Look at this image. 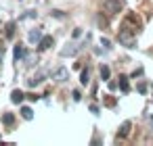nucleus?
Segmentation results:
<instances>
[{"mask_svg": "<svg viewBox=\"0 0 153 146\" xmlns=\"http://www.w3.org/2000/svg\"><path fill=\"white\" fill-rule=\"evenodd\" d=\"M51 77H53L55 81L63 84V81H67V79H69V71H67L65 67H57V69H53V71H51Z\"/></svg>", "mask_w": 153, "mask_h": 146, "instance_id": "3", "label": "nucleus"}, {"mask_svg": "<svg viewBox=\"0 0 153 146\" xmlns=\"http://www.w3.org/2000/svg\"><path fill=\"white\" fill-rule=\"evenodd\" d=\"M101 44H103V46H105V48H107V50H109V48H111V42H109V40H107V38H103V40H101Z\"/></svg>", "mask_w": 153, "mask_h": 146, "instance_id": "18", "label": "nucleus"}, {"mask_svg": "<svg viewBox=\"0 0 153 146\" xmlns=\"http://www.w3.org/2000/svg\"><path fill=\"white\" fill-rule=\"evenodd\" d=\"M80 81H82L84 86L90 81V73H88V69H84V71H82V75H80Z\"/></svg>", "mask_w": 153, "mask_h": 146, "instance_id": "16", "label": "nucleus"}, {"mask_svg": "<svg viewBox=\"0 0 153 146\" xmlns=\"http://www.w3.org/2000/svg\"><path fill=\"white\" fill-rule=\"evenodd\" d=\"M15 27H17V23H13V21H11V23L7 25V38H9V40H11V38L15 36Z\"/></svg>", "mask_w": 153, "mask_h": 146, "instance_id": "15", "label": "nucleus"}, {"mask_svg": "<svg viewBox=\"0 0 153 146\" xmlns=\"http://www.w3.org/2000/svg\"><path fill=\"white\" fill-rule=\"evenodd\" d=\"M2 123L11 127V125L15 123V117H13V113H4V115H2Z\"/></svg>", "mask_w": 153, "mask_h": 146, "instance_id": "13", "label": "nucleus"}, {"mask_svg": "<svg viewBox=\"0 0 153 146\" xmlns=\"http://www.w3.org/2000/svg\"><path fill=\"white\" fill-rule=\"evenodd\" d=\"M34 17H36V13H34V11H27V13H25L23 17H19V21H25V19H34Z\"/></svg>", "mask_w": 153, "mask_h": 146, "instance_id": "17", "label": "nucleus"}, {"mask_svg": "<svg viewBox=\"0 0 153 146\" xmlns=\"http://www.w3.org/2000/svg\"><path fill=\"white\" fill-rule=\"evenodd\" d=\"M42 79H44V75H42V73H38V75H34V77H30V79H27V86H32V88H34V86H38V84H42Z\"/></svg>", "mask_w": 153, "mask_h": 146, "instance_id": "11", "label": "nucleus"}, {"mask_svg": "<svg viewBox=\"0 0 153 146\" xmlns=\"http://www.w3.org/2000/svg\"><path fill=\"white\" fill-rule=\"evenodd\" d=\"M23 98H25V94H23L21 90H13V92H11V102H13V104H21Z\"/></svg>", "mask_w": 153, "mask_h": 146, "instance_id": "6", "label": "nucleus"}, {"mask_svg": "<svg viewBox=\"0 0 153 146\" xmlns=\"http://www.w3.org/2000/svg\"><path fill=\"white\" fill-rule=\"evenodd\" d=\"M109 75H111L109 67H107V65H103V67H101V79H103V81H109Z\"/></svg>", "mask_w": 153, "mask_h": 146, "instance_id": "14", "label": "nucleus"}, {"mask_svg": "<svg viewBox=\"0 0 153 146\" xmlns=\"http://www.w3.org/2000/svg\"><path fill=\"white\" fill-rule=\"evenodd\" d=\"M51 46H53V36H42L40 42H38V48L40 50H48Z\"/></svg>", "mask_w": 153, "mask_h": 146, "instance_id": "5", "label": "nucleus"}, {"mask_svg": "<svg viewBox=\"0 0 153 146\" xmlns=\"http://www.w3.org/2000/svg\"><path fill=\"white\" fill-rule=\"evenodd\" d=\"M117 40H120V44L126 46V48H136V36H132L128 27H122V29H120Z\"/></svg>", "mask_w": 153, "mask_h": 146, "instance_id": "1", "label": "nucleus"}, {"mask_svg": "<svg viewBox=\"0 0 153 146\" xmlns=\"http://www.w3.org/2000/svg\"><path fill=\"white\" fill-rule=\"evenodd\" d=\"M13 56H15V61H21L23 56H25V50H23V46L19 44V46H15V50H13Z\"/></svg>", "mask_w": 153, "mask_h": 146, "instance_id": "10", "label": "nucleus"}, {"mask_svg": "<svg viewBox=\"0 0 153 146\" xmlns=\"http://www.w3.org/2000/svg\"><path fill=\"white\" fill-rule=\"evenodd\" d=\"M2 56H4V48H2V44H0V63H2Z\"/></svg>", "mask_w": 153, "mask_h": 146, "instance_id": "21", "label": "nucleus"}, {"mask_svg": "<svg viewBox=\"0 0 153 146\" xmlns=\"http://www.w3.org/2000/svg\"><path fill=\"white\" fill-rule=\"evenodd\" d=\"M53 15H55V17H59V19H61V17H63V11H53Z\"/></svg>", "mask_w": 153, "mask_h": 146, "instance_id": "19", "label": "nucleus"}, {"mask_svg": "<svg viewBox=\"0 0 153 146\" xmlns=\"http://www.w3.org/2000/svg\"><path fill=\"white\" fill-rule=\"evenodd\" d=\"M40 38H42V32H40V29H32V32L27 34V40H30L32 44H36V42H40Z\"/></svg>", "mask_w": 153, "mask_h": 146, "instance_id": "8", "label": "nucleus"}, {"mask_svg": "<svg viewBox=\"0 0 153 146\" xmlns=\"http://www.w3.org/2000/svg\"><path fill=\"white\" fill-rule=\"evenodd\" d=\"M78 50H80V46H78L76 42H69V44H65V46L61 48V56H76Z\"/></svg>", "mask_w": 153, "mask_h": 146, "instance_id": "4", "label": "nucleus"}, {"mask_svg": "<svg viewBox=\"0 0 153 146\" xmlns=\"http://www.w3.org/2000/svg\"><path fill=\"white\" fill-rule=\"evenodd\" d=\"M27 98H30V100H38L40 96H38V94H27Z\"/></svg>", "mask_w": 153, "mask_h": 146, "instance_id": "20", "label": "nucleus"}, {"mask_svg": "<svg viewBox=\"0 0 153 146\" xmlns=\"http://www.w3.org/2000/svg\"><path fill=\"white\" fill-rule=\"evenodd\" d=\"M120 90H122V92H128V90H130L128 77H126V75H120Z\"/></svg>", "mask_w": 153, "mask_h": 146, "instance_id": "12", "label": "nucleus"}, {"mask_svg": "<svg viewBox=\"0 0 153 146\" xmlns=\"http://www.w3.org/2000/svg\"><path fill=\"white\" fill-rule=\"evenodd\" d=\"M130 127H132V123H130V121H124V123H122V127H120V131H117V138H128Z\"/></svg>", "mask_w": 153, "mask_h": 146, "instance_id": "7", "label": "nucleus"}, {"mask_svg": "<svg viewBox=\"0 0 153 146\" xmlns=\"http://www.w3.org/2000/svg\"><path fill=\"white\" fill-rule=\"evenodd\" d=\"M103 9L109 15H115L124 9V0H103Z\"/></svg>", "mask_w": 153, "mask_h": 146, "instance_id": "2", "label": "nucleus"}, {"mask_svg": "<svg viewBox=\"0 0 153 146\" xmlns=\"http://www.w3.org/2000/svg\"><path fill=\"white\" fill-rule=\"evenodd\" d=\"M21 117H23L25 121H32V119H34V111H32L30 106H21Z\"/></svg>", "mask_w": 153, "mask_h": 146, "instance_id": "9", "label": "nucleus"}, {"mask_svg": "<svg viewBox=\"0 0 153 146\" xmlns=\"http://www.w3.org/2000/svg\"><path fill=\"white\" fill-rule=\"evenodd\" d=\"M151 123H153V115H151Z\"/></svg>", "mask_w": 153, "mask_h": 146, "instance_id": "22", "label": "nucleus"}]
</instances>
